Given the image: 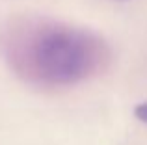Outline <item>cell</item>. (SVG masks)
<instances>
[{"label": "cell", "instance_id": "1", "mask_svg": "<svg viewBox=\"0 0 147 145\" xmlns=\"http://www.w3.org/2000/svg\"><path fill=\"white\" fill-rule=\"evenodd\" d=\"M2 56L24 82L39 87H67L108 69V43L86 28L47 17H17L0 37Z\"/></svg>", "mask_w": 147, "mask_h": 145}, {"label": "cell", "instance_id": "2", "mask_svg": "<svg viewBox=\"0 0 147 145\" xmlns=\"http://www.w3.org/2000/svg\"><path fill=\"white\" fill-rule=\"evenodd\" d=\"M134 113H136V117H138L140 121L147 123V102H142V104H138L136 110H134Z\"/></svg>", "mask_w": 147, "mask_h": 145}]
</instances>
